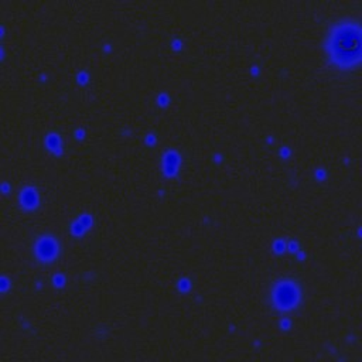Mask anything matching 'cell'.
<instances>
[{
    "label": "cell",
    "instance_id": "1",
    "mask_svg": "<svg viewBox=\"0 0 362 362\" xmlns=\"http://www.w3.org/2000/svg\"><path fill=\"white\" fill-rule=\"evenodd\" d=\"M362 40L361 27L355 21H341L335 24L327 38V52L329 59L341 68H352L361 61Z\"/></svg>",
    "mask_w": 362,
    "mask_h": 362
},
{
    "label": "cell",
    "instance_id": "2",
    "mask_svg": "<svg viewBox=\"0 0 362 362\" xmlns=\"http://www.w3.org/2000/svg\"><path fill=\"white\" fill-rule=\"evenodd\" d=\"M272 298L277 308L290 310V308L296 307V304L298 303L300 291H298V287L296 286V283L284 280L274 286Z\"/></svg>",
    "mask_w": 362,
    "mask_h": 362
},
{
    "label": "cell",
    "instance_id": "3",
    "mask_svg": "<svg viewBox=\"0 0 362 362\" xmlns=\"http://www.w3.org/2000/svg\"><path fill=\"white\" fill-rule=\"evenodd\" d=\"M35 252H37V256L42 260H49L52 259L57 252H58V246H57V242L49 238V236H45V238H41L37 243V247H35Z\"/></svg>",
    "mask_w": 362,
    "mask_h": 362
}]
</instances>
